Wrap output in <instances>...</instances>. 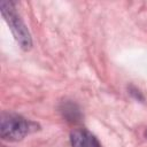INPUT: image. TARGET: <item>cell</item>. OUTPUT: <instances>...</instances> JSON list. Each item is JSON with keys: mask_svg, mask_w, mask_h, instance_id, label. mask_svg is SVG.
<instances>
[{"mask_svg": "<svg viewBox=\"0 0 147 147\" xmlns=\"http://www.w3.org/2000/svg\"><path fill=\"white\" fill-rule=\"evenodd\" d=\"M0 9H1V14H2L6 23L8 24L9 29L13 32L14 38L16 39L18 45L24 51L30 49L32 46V39H31V36H30V32H29L26 25L24 24L20 14H17V11H16L15 3L11 1L2 0L0 2Z\"/></svg>", "mask_w": 147, "mask_h": 147, "instance_id": "obj_1", "label": "cell"}, {"mask_svg": "<svg viewBox=\"0 0 147 147\" xmlns=\"http://www.w3.org/2000/svg\"><path fill=\"white\" fill-rule=\"evenodd\" d=\"M32 123L21 115L13 113H2L0 119L1 138L9 141L22 140L32 129Z\"/></svg>", "mask_w": 147, "mask_h": 147, "instance_id": "obj_2", "label": "cell"}, {"mask_svg": "<svg viewBox=\"0 0 147 147\" xmlns=\"http://www.w3.org/2000/svg\"><path fill=\"white\" fill-rule=\"evenodd\" d=\"M71 147H101L98 139L86 129H75L70 133Z\"/></svg>", "mask_w": 147, "mask_h": 147, "instance_id": "obj_3", "label": "cell"}, {"mask_svg": "<svg viewBox=\"0 0 147 147\" xmlns=\"http://www.w3.org/2000/svg\"><path fill=\"white\" fill-rule=\"evenodd\" d=\"M145 134H146V137H147V130H146V133H145Z\"/></svg>", "mask_w": 147, "mask_h": 147, "instance_id": "obj_4", "label": "cell"}]
</instances>
